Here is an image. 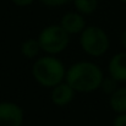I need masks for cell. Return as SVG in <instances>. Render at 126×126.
<instances>
[{
	"mask_svg": "<svg viewBox=\"0 0 126 126\" xmlns=\"http://www.w3.org/2000/svg\"><path fill=\"white\" fill-rule=\"evenodd\" d=\"M119 82L118 81H115L113 77H110L109 76V79H105L104 77V80H103V82H102V86H100V89L104 92V93H107L108 95H111L118 88H119Z\"/></svg>",
	"mask_w": 126,
	"mask_h": 126,
	"instance_id": "obj_12",
	"label": "cell"
},
{
	"mask_svg": "<svg viewBox=\"0 0 126 126\" xmlns=\"http://www.w3.org/2000/svg\"><path fill=\"white\" fill-rule=\"evenodd\" d=\"M80 45L87 55L99 58L108 51L110 47V39L102 27L92 25L87 26L81 32Z\"/></svg>",
	"mask_w": 126,
	"mask_h": 126,
	"instance_id": "obj_3",
	"label": "cell"
},
{
	"mask_svg": "<svg viewBox=\"0 0 126 126\" xmlns=\"http://www.w3.org/2000/svg\"><path fill=\"white\" fill-rule=\"evenodd\" d=\"M70 36L71 34H81V32L87 27L86 25V20H84L83 15L77 12V11H72V12H66L59 23Z\"/></svg>",
	"mask_w": 126,
	"mask_h": 126,
	"instance_id": "obj_8",
	"label": "cell"
},
{
	"mask_svg": "<svg viewBox=\"0 0 126 126\" xmlns=\"http://www.w3.org/2000/svg\"><path fill=\"white\" fill-rule=\"evenodd\" d=\"M109 76L119 83L126 82V50L114 54L108 63Z\"/></svg>",
	"mask_w": 126,
	"mask_h": 126,
	"instance_id": "obj_7",
	"label": "cell"
},
{
	"mask_svg": "<svg viewBox=\"0 0 126 126\" xmlns=\"http://www.w3.org/2000/svg\"><path fill=\"white\" fill-rule=\"evenodd\" d=\"M32 76L44 88H53L65 81L66 69L64 63L55 55H45L36 59L32 66Z\"/></svg>",
	"mask_w": 126,
	"mask_h": 126,
	"instance_id": "obj_2",
	"label": "cell"
},
{
	"mask_svg": "<svg viewBox=\"0 0 126 126\" xmlns=\"http://www.w3.org/2000/svg\"><path fill=\"white\" fill-rule=\"evenodd\" d=\"M75 10L82 15H92L98 9V0H72Z\"/></svg>",
	"mask_w": 126,
	"mask_h": 126,
	"instance_id": "obj_11",
	"label": "cell"
},
{
	"mask_svg": "<svg viewBox=\"0 0 126 126\" xmlns=\"http://www.w3.org/2000/svg\"><path fill=\"white\" fill-rule=\"evenodd\" d=\"M37 38L42 51L48 55H58L66 50L70 44V34L60 25L45 26Z\"/></svg>",
	"mask_w": 126,
	"mask_h": 126,
	"instance_id": "obj_4",
	"label": "cell"
},
{
	"mask_svg": "<svg viewBox=\"0 0 126 126\" xmlns=\"http://www.w3.org/2000/svg\"><path fill=\"white\" fill-rule=\"evenodd\" d=\"M109 107L116 114L126 113V86L119 87L111 95H109Z\"/></svg>",
	"mask_w": 126,
	"mask_h": 126,
	"instance_id": "obj_9",
	"label": "cell"
},
{
	"mask_svg": "<svg viewBox=\"0 0 126 126\" xmlns=\"http://www.w3.org/2000/svg\"><path fill=\"white\" fill-rule=\"evenodd\" d=\"M23 109L15 102H0V126H22Z\"/></svg>",
	"mask_w": 126,
	"mask_h": 126,
	"instance_id": "obj_5",
	"label": "cell"
},
{
	"mask_svg": "<svg viewBox=\"0 0 126 126\" xmlns=\"http://www.w3.org/2000/svg\"><path fill=\"white\" fill-rule=\"evenodd\" d=\"M113 126H126V113L118 114L113 120Z\"/></svg>",
	"mask_w": 126,
	"mask_h": 126,
	"instance_id": "obj_14",
	"label": "cell"
},
{
	"mask_svg": "<svg viewBox=\"0 0 126 126\" xmlns=\"http://www.w3.org/2000/svg\"><path fill=\"white\" fill-rule=\"evenodd\" d=\"M39 1L47 7H60L67 5L69 2H72V0H39Z\"/></svg>",
	"mask_w": 126,
	"mask_h": 126,
	"instance_id": "obj_13",
	"label": "cell"
},
{
	"mask_svg": "<svg viewBox=\"0 0 126 126\" xmlns=\"http://www.w3.org/2000/svg\"><path fill=\"white\" fill-rule=\"evenodd\" d=\"M20 50L26 59H37L39 58L42 48L38 42V38H28L22 42Z\"/></svg>",
	"mask_w": 126,
	"mask_h": 126,
	"instance_id": "obj_10",
	"label": "cell"
},
{
	"mask_svg": "<svg viewBox=\"0 0 126 126\" xmlns=\"http://www.w3.org/2000/svg\"><path fill=\"white\" fill-rule=\"evenodd\" d=\"M104 80L102 69L91 61H77L66 70L65 81L76 92L89 93L100 88Z\"/></svg>",
	"mask_w": 126,
	"mask_h": 126,
	"instance_id": "obj_1",
	"label": "cell"
},
{
	"mask_svg": "<svg viewBox=\"0 0 126 126\" xmlns=\"http://www.w3.org/2000/svg\"><path fill=\"white\" fill-rule=\"evenodd\" d=\"M120 41H121V45H123L124 50H126V28L123 31V33H121V38H120Z\"/></svg>",
	"mask_w": 126,
	"mask_h": 126,
	"instance_id": "obj_16",
	"label": "cell"
},
{
	"mask_svg": "<svg viewBox=\"0 0 126 126\" xmlns=\"http://www.w3.org/2000/svg\"><path fill=\"white\" fill-rule=\"evenodd\" d=\"M76 91L67 83L66 81H63L61 83L56 84L51 88L50 92V100L54 105L59 108L67 107L74 99H75Z\"/></svg>",
	"mask_w": 126,
	"mask_h": 126,
	"instance_id": "obj_6",
	"label": "cell"
},
{
	"mask_svg": "<svg viewBox=\"0 0 126 126\" xmlns=\"http://www.w3.org/2000/svg\"><path fill=\"white\" fill-rule=\"evenodd\" d=\"M121 2H124V4H126V0H120Z\"/></svg>",
	"mask_w": 126,
	"mask_h": 126,
	"instance_id": "obj_17",
	"label": "cell"
},
{
	"mask_svg": "<svg viewBox=\"0 0 126 126\" xmlns=\"http://www.w3.org/2000/svg\"><path fill=\"white\" fill-rule=\"evenodd\" d=\"M11 2L18 7H26L34 2V0H11Z\"/></svg>",
	"mask_w": 126,
	"mask_h": 126,
	"instance_id": "obj_15",
	"label": "cell"
}]
</instances>
